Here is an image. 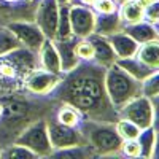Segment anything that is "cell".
Here are the masks:
<instances>
[{
    "mask_svg": "<svg viewBox=\"0 0 159 159\" xmlns=\"http://www.w3.org/2000/svg\"><path fill=\"white\" fill-rule=\"evenodd\" d=\"M56 121L61 123V124H65V126L73 127V126H76V124L80 123V111H78L75 107H72V105L64 103V105H61L59 110H57Z\"/></svg>",
    "mask_w": 159,
    "mask_h": 159,
    "instance_id": "cell-23",
    "label": "cell"
},
{
    "mask_svg": "<svg viewBox=\"0 0 159 159\" xmlns=\"http://www.w3.org/2000/svg\"><path fill=\"white\" fill-rule=\"evenodd\" d=\"M150 100L153 105V127L154 130H159V96H154Z\"/></svg>",
    "mask_w": 159,
    "mask_h": 159,
    "instance_id": "cell-34",
    "label": "cell"
},
{
    "mask_svg": "<svg viewBox=\"0 0 159 159\" xmlns=\"http://www.w3.org/2000/svg\"><path fill=\"white\" fill-rule=\"evenodd\" d=\"M123 29V22L119 15L115 13H99V16H96L94 22V34L108 37L111 34H116Z\"/></svg>",
    "mask_w": 159,
    "mask_h": 159,
    "instance_id": "cell-18",
    "label": "cell"
},
{
    "mask_svg": "<svg viewBox=\"0 0 159 159\" xmlns=\"http://www.w3.org/2000/svg\"><path fill=\"white\" fill-rule=\"evenodd\" d=\"M124 32L130 35L137 43H147V42H153V40H159L157 29L148 22H143V19L134 24H127L124 27Z\"/></svg>",
    "mask_w": 159,
    "mask_h": 159,
    "instance_id": "cell-19",
    "label": "cell"
},
{
    "mask_svg": "<svg viewBox=\"0 0 159 159\" xmlns=\"http://www.w3.org/2000/svg\"><path fill=\"white\" fill-rule=\"evenodd\" d=\"M153 2H156V0H135V3H139V5H140L143 10L147 8V7H150Z\"/></svg>",
    "mask_w": 159,
    "mask_h": 159,
    "instance_id": "cell-36",
    "label": "cell"
},
{
    "mask_svg": "<svg viewBox=\"0 0 159 159\" xmlns=\"http://www.w3.org/2000/svg\"><path fill=\"white\" fill-rule=\"evenodd\" d=\"M76 56H78V59H83V61H92L94 59V48H92V45H91V42L88 38L78 40Z\"/></svg>",
    "mask_w": 159,
    "mask_h": 159,
    "instance_id": "cell-30",
    "label": "cell"
},
{
    "mask_svg": "<svg viewBox=\"0 0 159 159\" xmlns=\"http://www.w3.org/2000/svg\"><path fill=\"white\" fill-rule=\"evenodd\" d=\"M57 19H59V8L57 0H42L35 11V24L40 27L46 38L54 40L57 34Z\"/></svg>",
    "mask_w": 159,
    "mask_h": 159,
    "instance_id": "cell-11",
    "label": "cell"
},
{
    "mask_svg": "<svg viewBox=\"0 0 159 159\" xmlns=\"http://www.w3.org/2000/svg\"><path fill=\"white\" fill-rule=\"evenodd\" d=\"M105 89L113 103V107L118 110L126 105L129 100L135 99L142 94V81L132 75H129L126 70H123L119 65L113 64L105 72Z\"/></svg>",
    "mask_w": 159,
    "mask_h": 159,
    "instance_id": "cell-5",
    "label": "cell"
},
{
    "mask_svg": "<svg viewBox=\"0 0 159 159\" xmlns=\"http://www.w3.org/2000/svg\"><path fill=\"white\" fill-rule=\"evenodd\" d=\"M37 0H0V25L13 21H34Z\"/></svg>",
    "mask_w": 159,
    "mask_h": 159,
    "instance_id": "cell-8",
    "label": "cell"
},
{
    "mask_svg": "<svg viewBox=\"0 0 159 159\" xmlns=\"http://www.w3.org/2000/svg\"><path fill=\"white\" fill-rule=\"evenodd\" d=\"M147 11H145V16H147V19L151 22V24H156L159 21V2H153L150 7L145 8Z\"/></svg>",
    "mask_w": 159,
    "mask_h": 159,
    "instance_id": "cell-33",
    "label": "cell"
},
{
    "mask_svg": "<svg viewBox=\"0 0 159 159\" xmlns=\"http://www.w3.org/2000/svg\"><path fill=\"white\" fill-rule=\"evenodd\" d=\"M80 132L84 137L86 143L99 156L118 154L123 148L124 140L118 134L113 123H99V121H80Z\"/></svg>",
    "mask_w": 159,
    "mask_h": 159,
    "instance_id": "cell-4",
    "label": "cell"
},
{
    "mask_svg": "<svg viewBox=\"0 0 159 159\" xmlns=\"http://www.w3.org/2000/svg\"><path fill=\"white\" fill-rule=\"evenodd\" d=\"M15 143L29 148L37 156H49L52 151V147H51V142L48 137L46 118H40L32 124H29L18 135Z\"/></svg>",
    "mask_w": 159,
    "mask_h": 159,
    "instance_id": "cell-6",
    "label": "cell"
},
{
    "mask_svg": "<svg viewBox=\"0 0 159 159\" xmlns=\"http://www.w3.org/2000/svg\"><path fill=\"white\" fill-rule=\"evenodd\" d=\"M48 96L57 103L72 105L92 121L115 124L119 119L105 89V67L96 61L78 62Z\"/></svg>",
    "mask_w": 159,
    "mask_h": 159,
    "instance_id": "cell-1",
    "label": "cell"
},
{
    "mask_svg": "<svg viewBox=\"0 0 159 159\" xmlns=\"http://www.w3.org/2000/svg\"><path fill=\"white\" fill-rule=\"evenodd\" d=\"M108 42L111 45V48L116 52V57L118 59H124V57H134L135 52L139 49V43L135 42L130 35H127L126 32L121 34V30L111 34L107 37Z\"/></svg>",
    "mask_w": 159,
    "mask_h": 159,
    "instance_id": "cell-17",
    "label": "cell"
},
{
    "mask_svg": "<svg viewBox=\"0 0 159 159\" xmlns=\"http://www.w3.org/2000/svg\"><path fill=\"white\" fill-rule=\"evenodd\" d=\"M115 127L123 140H135V139H139L140 132H142V129L139 126H135L134 123L127 121V119H123V118L118 119Z\"/></svg>",
    "mask_w": 159,
    "mask_h": 159,
    "instance_id": "cell-26",
    "label": "cell"
},
{
    "mask_svg": "<svg viewBox=\"0 0 159 159\" xmlns=\"http://www.w3.org/2000/svg\"><path fill=\"white\" fill-rule=\"evenodd\" d=\"M54 46L57 49V54L61 59V69L64 72H69L78 64V56H76V43L78 37L76 35H69L65 38H54Z\"/></svg>",
    "mask_w": 159,
    "mask_h": 159,
    "instance_id": "cell-14",
    "label": "cell"
},
{
    "mask_svg": "<svg viewBox=\"0 0 159 159\" xmlns=\"http://www.w3.org/2000/svg\"><path fill=\"white\" fill-rule=\"evenodd\" d=\"M7 27L16 35V38L21 42L22 46H25L34 52H38L43 40L46 38L34 21H13L7 24Z\"/></svg>",
    "mask_w": 159,
    "mask_h": 159,
    "instance_id": "cell-10",
    "label": "cell"
},
{
    "mask_svg": "<svg viewBox=\"0 0 159 159\" xmlns=\"http://www.w3.org/2000/svg\"><path fill=\"white\" fill-rule=\"evenodd\" d=\"M46 127H48V137H49L52 150L69 148V147H75V145L86 143L81 132L70 126L61 124L57 121H52V119L46 118Z\"/></svg>",
    "mask_w": 159,
    "mask_h": 159,
    "instance_id": "cell-9",
    "label": "cell"
},
{
    "mask_svg": "<svg viewBox=\"0 0 159 159\" xmlns=\"http://www.w3.org/2000/svg\"><path fill=\"white\" fill-rule=\"evenodd\" d=\"M37 52L19 46L0 56V97L21 92L25 80L38 67Z\"/></svg>",
    "mask_w": 159,
    "mask_h": 159,
    "instance_id": "cell-3",
    "label": "cell"
},
{
    "mask_svg": "<svg viewBox=\"0 0 159 159\" xmlns=\"http://www.w3.org/2000/svg\"><path fill=\"white\" fill-rule=\"evenodd\" d=\"M116 65H119L123 70H126L129 75H132L134 78L140 80V81H143L145 78H148L153 70L148 69L145 64H142L137 57H124V59H116L115 61Z\"/></svg>",
    "mask_w": 159,
    "mask_h": 159,
    "instance_id": "cell-21",
    "label": "cell"
},
{
    "mask_svg": "<svg viewBox=\"0 0 159 159\" xmlns=\"http://www.w3.org/2000/svg\"><path fill=\"white\" fill-rule=\"evenodd\" d=\"M37 154L29 148L22 147L18 143H11L10 147L0 150V157H10V159H24V157H35Z\"/></svg>",
    "mask_w": 159,
    "mask_h": 159,
    "instance_id": "cell-27",
    "label": "cell"
},
{
    "mask_svg": "<svg viewBox=\"0 0 159 159\" xmlns=\"http://www.w3.org/2000/svg\"><path fill=\"white\" fill-rule=\"evenodd\" d=\"M94 8L97 13H115L116 11V2L115 0H96Z\"/></svg>",
    "mask_w": 159,
    "mask_h": 159,
    "instance_id": "cell-31",
    "label": "cell"
},
{
    "mask_svg": "<svg viewBox=\"0 0 159 159\" xmlns=\"http://www.w3.org/2000/svg\"><path fill=\"white\" fill-rule=\"evenodd\" d=\"M157 24H159V21H157Z\"/></svg>",
    "mask_w": 159,
    "mask_h": 159,
    "instance_id": "cell-41",
    "label": "cell"
},
{
    "mask_svg": "<svg viewBox=\"0 0 159 159\" xmlns=\"http://www.w3.org/2000/svg\"><path fill=\"white\" fill-rule=\"evenodd\" d=\"M142 94L145 97H154L159 96V70L153 72L148 78L143 80V84H142Z\"/></svg>",
    "mask_w": 159,
    "mask_h": 159,
    "instance_id": "cell-29",
    "label": "cell"
},
{
    "mask_svg": "<svg viewBox=\"0 0 159 159\" xmlns=\"http://www.w3.org/2000/svg\"><path fill=\"white\" fill-rule=\"evenodd\" d=\"M118 115L119 118L134 123L140 129H147L153 126V105L151 100L145 96H139L129 100L118 110Z\"/></svg>",
    "mask_w": 159,
    "mask_h": 159,
    "instance_id": "cell-7",
    "label": "cell"
},
{
    "mask_svg": "<svg viewBox=\"0 0 159 159\" xmlns=\"http://www.w3.org/2000/svg\"><path fill=\"white\" fill-rule=\"evenodd\" d=\"M45 99L24 97L19 92L0 97L2 115H0V150L15 143L18 135L40 118H48L52 113V103Z\"/></svg>",
    "mask_w": 159,
    "mask_h": 159,
    "instance_id": "cell-2",
    "label": "cell"
},
{
    "mask_svg": "<svg viewBox=\"0 0 159 159\" xmlns=\"http://www.w3.org/2000/svg\"><path fill=\"white\" fill-rule=\"evenodd\" d=\"M139 143H140V156L145 157H151L153 154V148H154V140H156V130L154 127H147V129H142L140 135H139Z\"/></svg>",
    "mask_w": 159,
    "mask_h": 159,
    "instance_id": "cell-24",
    "label": "cell"
},
{
    "mask_svg": "<svg viewBox=\"0 0 159 159\" xmlns=\"http://www.w3.org/2000/svg\"><path fill=\"white\" fill-rule=\"evenodd\" d=\"M0 115H2V103H0Z\"/></svg>",
    "mask_w": 159,
    "mask_h": 159,
    "instance_id": "cell-40",
    "label": "cell"
},
{
    "mask_svg": "<svg viewBox=\"0 0 159 159\" xmlns=\"http://www.w3.org/2000/svg\"><path fill=\"white\" fill-rule=\"evenodd\" d=\"M86 38L91 42L92 48H94V61H96L97 64L103 65V67H110V65L115 64V61H116L118 57H116V52H115V49L111 48V45H110V42H108L107 37L92 32V34L88 35Z\"/></svg>",
    "mask_w": 159,
    "mask_h": 159,
    "instance_id": "cell-15",
    "label": "cell"
},
{
    "mask_svg": "<svg viewBox=\"0 0 159 159\" xmlns=\"http://www.w3.org/2000/svg\"><path fill=\"white\" fill-rule=\"evenodd\" d=\"M40 52V64H42V69L46 70V72H51V73H56V75H61L62 73V69H61V59H59V54H57V49L52 43L51 38H45L42 46L38 49Z\"/></svg>",
    "mask_w": 159,
    "mask_h": 159,
    "instance_id": "cell-16",
    "label": "cell"
},
{
    "mask_svg": "<svg viewBox=\"0 0 159 159\" xmlns=\"http://www.w3.org/2000/svg\"><path fill=\"white\" fill-rule=\"evenodd\" d=\"M69 18H70V27L72 34L78 38H86L94 32V22L96 15L92 13L91 8L81 7V5H73L69 10Z\"/></svg>",
    "mask_w": 159,
    "mask_h": 159,
    "instance_id": "cell-12",
    "label": "cell"
},
{
    "mask_svg": "<svg viewBox=\"0 0 159 159\" xmlns=\"http://www.w3.org/2000/svg\"><path fill=\"white\" fill-rule=\"evenodd\" d=\"M59 3H67V2H70V0H57Z\"/></svg>",
    "mask_w": 159,
    "mask_h": 159,
    "instance_id": "cell-38",
    "label": "cell"
},
{
    "mask_svg": "<svg viewBox=\"0 0 159 159\" xmlns=\"http://www.w3.org/2000/svg\"><path fill=\"white\" fill-rule=\"evenodd\" d=\"M135 57L153 72L159 70V40L147 42L142 48L137 49Z\"/></svg>",
    "mask_w": 159,
    "mask_h": 159,
    "instance_id": "cell-20",
    "label": "cell"
},
{
    "mask_svg": "<svg viewBox=\"0 0 159 159\" xmlns=\"http://www.w3.org/2000/svg\"><path fill=\"white\" fill-rule=\"evenodd\" d=\"M145 16V10L135 3V0H126L123 2V7H121V22H124L126 25L127 24H134V22H139L142 21Z\"/></svg>",
    "mask_w": 159,
    "mask_h": 159,
    "instance_id": "cell-22",
    "label": "cell"
},
{
    "mask_svg": "<svg viewBox=\"0 0 159 159\" xmlns=\"http://www.w3.org/2000/svg\"><path fill=\"white\" fill-rule=\"evenodd\" d=\"M153 157L159 159V130H156V140H154V148H153Z\"/></svg>",
    "mask_w": 159,
    "mask_h": 159,
    "instance_id": "cell-35",
    "label": "cell"
},
{
    "mask_svg": "<svg viewBox=\"0 0 159 159\" xmlns=\"http://www.w3.org/2000/svg\"><path fill=\"white\" fill-rule=\"evenodd\" d=\"M61 75H56V73H51V72H46V70H32L30 75L25 80V91L27 92H32L35 96H48L49 92L57 86V83L61 81Z\"/></svg>",
    "mask_w": 159,
    "mask_h": 159,
    "instance_id": "cell-13",
    "label": "cell"
},
{
    "mask_svg": "<svg viewBox=\"0 0 159 159\" xmlns=\"http://www.w3.org/2000/svg\"><path fill=\"white\" fill-rule=\"evenodd\" d=\"M121 150H123L124 154H127V156H140V153H142L140 143H139L137 139H135V140H127L126 143H123V148H121Z\"/></svg>",
    "mask_w": 159,
    "mask_h": 159,
    "instance_id": "cell-32",
    "label": "cell"
},
{
    "mask_svg": "<svg viewBox=\"0 0 159 159\" xmlns=\"http://www.w3.org/2000/svg\"><path fill=\"white\" fill-rule=\"evenodd\" d=\"M69 7L62 3L59 10V19H57V34L56 38H65L72 35V27H70V18H69Z\"/></svg>",
    "mask_w": 159,
    "mask_h": 159,
    "instance_id": "cell-28",
    "label": "cell"
},
{
    "mask_svg": "<svg viewBox=\"0 0 159 159\" xmlns=\"http://www.w3.org/2000/svg\"><path fill=\"white\" fill-rule=\"evenodd\" d=\"M115 2H119V3H123V2H126V0H115Z\"/></svg>",
    "mask_w": 159,
    "mask_h": 159,
    "instance_id": "cell-39",
    "label": "cell"
},
{
    "mask_svg": "<svg viewBox=\"0 0 159 159\" xmlns=\"http://www.w3.org/2000/svg\"><path fill=\"white\" fill-rule=\"evenodd\" d=\"M22 46L21 42L16 38V35L13 34L7 25H0V56L10 52L11 49Z\"/></svg>",
    "mask_w": 159,
    "mask_h": 159,
    "instance_id": "cell-25",
    "label": "cell"
},
{
    "mask_svg": "<svg viewBox=\"0 0 159 159\" xmlns=\"http://www.w3.org/2000/svg\"><path fill=\"white\" fill-rule=\"evenodd\" d=\"M94 2H96V0H80V3H83V5H86V7L94 5Z\"/></svg>",
    "mask_w": 159,
    "mask_h": 159,
    "instance_id": "cell-37",
    "label": "cell"
}]
</instances>
